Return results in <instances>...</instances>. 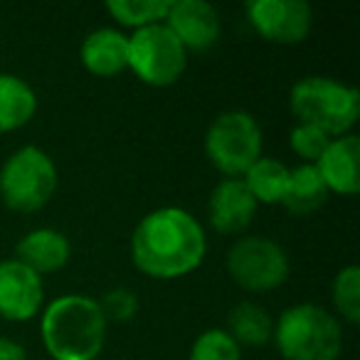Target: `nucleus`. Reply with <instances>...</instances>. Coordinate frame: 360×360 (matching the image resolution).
Returning a JSON list of instances; mask_svg holds the SVG:
<instances>
[{
    "label": "nucleus",
    "instance_id": "ddd939ff",
    "mask_svg": "<svg viewBox=\"0 0 360 360\" xmlns=\"http://www.w3.org/2000/svg\"><path fill=\"white\" fill-rule=\"evenodd\" d=\"M358 158L360 139L355 134H345L330 141L323 155L314 163L328 193H338V195H355L358 193Z\"/></svg>",
    "mask_w": 360,
    "mask_h": 360
},
{
    "label": "nucleus",
    "instance_id": "f3484780",
    "mask_svg": "<svg viewBox=\"0 0 360 360\" xmlns=\"http://www.w3.org/2000/svg\"><path fill=\"white\" fill-rule=\"evenodd\" d=\"M326 200H328V188H326L316 165L304 163L299 168L289 170L286 191L284 198H281V205L286 210L294 212V215H311V212L321 210Z\"/></svg>",
    "mask_w": 360,
    "mask_h": 360
},
{
    "label": "nucleus",
    "instance_id": "a211bd4d",
    "mask_svg": "<svg viewBox=\"0 0 360 360\" xmlns=\"http://www.w3.org/2000/svg\"><path fill=\"white\" fill-rule=\"evenodd\" d=\"M227 333L242 345H264L274 335V321L259 304L242 301L230 311V330Z\"/></svg>",
    "mask_w": 360,
    "mask_h": 360
},
{
    "label": "nucleus",
    "instance_id": "f03ea898",
    "mask_svg": "<svg viewBox=\"0 0 360 360\" xmlns=\"http://www.w3.org/2000/svg\"><path fill=\"white\" fill-rule=\"evenodd\" d=\"M42 343L55 360H94L106 340L99 301L67 294L50 301L42 314Z\"/></svg>",
    "mask_w": 360,
    "mask_h": 360
},
{
    "label": "nucleus",
    "instance_id": "0eeeda50",
    "mask_svg": "<svg viewBox=\"0 0 360 360\" xmlns=\"http://www.w3.org/2000/svg\"><path fill=\"white\" fill-rule=\"evenodd\" d=\"M188 52L165 22L136 30L129 37V70L148 86H170L183 77Z\"/></svg>",
    "mask_w": 360,
    "mask_h": 360
},
{
    "label": "nucleus",
    "instance_id": "dca6fc26",
    "mask_svg": "<svg viewBox=\"0 0 360 360\" xmlns=\"http://www.w3.org/2000/svg\"><path fill=\"white\" fill-rule=\"evenodd\" d=\"M37 96L25 79L0 72V134H11L32 121Z\"/></svg>",
    "mask_w": 360,
    "mask_h": 360
},
{
    "label": "nucleus",
    "instance_id": "423d86ee",
    "mask_svg": "<svg viewBox=\"0 0 360 360\" xmlns=\"http://www.w3.org/2000/svg\"><path fill=\"white\" fill-rule=\"evenodd\" d=\"M205 153L227 178L245 175L262 158V129L247 111H225L205 134Z\"/></svg>",
    "mask_w": 360,
    "mask_h": 360
},
{
    "label": "nucleus",
    "instance_id": "412c9836",
    "mask_svg": "<svg viewBox=\"0 0 360 360\" xmlns=\"http://www.w3.org/2000/svg\"><path fill=\"white\" fill-rule=\"evenodd\" d=\"M333 306L348 323H358L360 321V269L355 264L345 266L335 274L333 279Z\"/></svg>",
    "mask_w": 360,
    "mask_h": 360
},
{
    "label": "nucleus",
    "instance_id": "20e7f679",
    "mask_svg": "<svg viewBox=\"0 0 360 360\" xmlns=\"http://www.w3.org/2000/svg\"><path fill=\"white\" fill-rule=\"evenodd\" d=\"M271 340L284 360H338L343 350L340 321L316 304L286 309L274 323Z\"/></svg>",
    "mask_w": 360,
    "mask_h": 360
},
{
    "label": "nucleus",
    "instance_id": "5701e85b",
    "mask_svg": "<svg viewBox=\"0 0 360 360\" xmlns=\"http://www.w3.org/2000/svg\"><path fill=\"white\" fill-rule=\"evenodd\" d=\"M333 139L319 131L316 126H309V124H299L289 136V143H291V150H294L299 158H304L306 163L314 165L316 160L323 155V150L328 148V143Z\"/></svg>",
    "mask_w": 360,
    "mask_h": 360
},
{
    "label": "nucleus",
    "instance_id": "b1692460",
    "mask_svg": "<svg viewBox=\"0 0 360 360\" xmlns=\"http://www.w3.org/2000/svg\"><path fill=\"white\" fill-rule=\"evenodd\" d=\"M99 309H101V314H104L106 323H109V321L124 323V321L134 319L136 311H139V296H136V291L119 286V289L106 291L104 299L99 301Z\"/></svg>",
    "mask_w": 360,
    "mask_h": 360
},
{
    "label": "nucleus",
    "instance_id": "f8f14e48",
    "mask_svg": "<svg viewBox=\"0 0 360 360\" xmlns=\"http://www.w3.org/2000/svg\"><path fill=\"white\" fill-rule=\"evenodd\" d=\"M257 200L247 191L242 178H225L215 186L207 202L210 225L220 235H240L250 227L252 217L257 215Z\"/></svg>",
    "mask_w": 360,
    "mask_h": 360
},
{
    "label": "nucleus",
    "instance_id": "4be33fe9",
    "mask_svg": "<svg viewBox=\"0 0 360 360\" xmlns=\"http://www.w3.org/2000/svg\"><path fill=\"white\" fill-rule=\"evenodd\" d=\"M191 360H242V348L227 330L210 328L195 338Z\"/></svg>",
    "mask_w": 360,
    "mask_h": 360
},
{
    "label": "nucleus",
    "instance_id": "6ab92c4d",
    "mask_svg": "<svg viewBox=\"0 0 360 360\" xmlns=\"http://www.w3.org/2000/svg\"><path fill=\"white\" fill-rule=\"evenodd\" d=\"M245 186L257 200V205H276L281 202L289 180V168L274 158H259L245 173Z\"/></svg>",
    "mask_w": 360,
    "mask_h": 360
},
{
    "label": "nucleus",
    "instance_id": "4468645a",
    "mask_svg": "<svg viewBox=\"0 0 360 360\" xmlns=\"http://www.w3.org/2000/svg\"><path fill=\"white\" fill-rule=\"evenodd\" d=\"M70 240L52 227H40V230L27 232L15 247V259L35 271L37 276L60 271L70 262Z\"/></svg>",
    "mask_w": 360,
    "mask_h": 360
},
{
    "label": "nucleus",
    "instance_id": "2eb2a0df",
    "mask_svg": "<svg viewBox=\"0 0 360 360\" xmlns=\"http://www.w3.org/2000/svg\"><path fill=\"white\" fill-rule=\"evenodd\" d=\"M79 57L91 75L116 77L129 70V37L111 27H101L86 35Z\"/></svg>",
    "mask_w": 360,
    "mask_h": 360
},
{
    "label": "nucleus",
    "instance_id": "9d476101",
    "mask_svg": "<svg viewBox=\"0 0 360 360\" xmlns=\"http://www.w3.org/2000/svg\"><path fill=\"white\" fill-rule=\"evenodd\" d=\"M45 301L42 276L18 259L0 262V319L30 321L40 314Z\"/></svg>",
    "mask_w": 360,
    "mask_h": 360
},
{
    "label": "nucleus",
    "instance_id": "1a4fd4ad",
    "mask_svg": "<svg viewBox=\"0 0 360 360\" xmlns=\"http://www.w3.org/2000/svg\"><path fill=\"white\" fill-rule=\"evenodd\" d=\"M245 11L257 35L274 45H299L314 25V11L304 0H252Z\"/></svg>",
    "mask_w": 360,
    "mask_h": 360
},
{
    "label": "nucleus",
    "instance_id": "f257e3e1",
    "mask_svg": "<svg viewBox=\"0 0 360 360\" xmlns=\"http://www.w3.org/2000/svg\"><path fill=\"white\" fill-rule=\"evenodd\" d=\"M207 237L202 225L180 207H158L136 225L131 259L150 279H178L202 264Z\"/></svg>",
    "mask_w": 360,
    "mask_h": 360
},
{
    "label": "nucleus",
    "instance_id": "7ed1b4c3",
    "mask_svg": "<svg viewBox=\"0 0 360 360\" xmlns=\"http://www.w3.org/2000/svg\"><path fill=\"white\" fill-rule=\"evenodd\" d=\"M289 106L299 124L316 126L328 139H340L358 124L360 94L333 77H304L291 86Z\"/></svg>",
    "mask_w": 360,
    "mask_h": 360
},
{
    "label": "nucleus",
    "instance_id": "6e6552de",
    "mask_svg": "<svg viewBox=\"0 0 360 360\" xmlns=\"http://www.w3.org/2000/svg\"><path fill=\"white\" fill-rule=\"evenodd\" d=\"M227 271L247 291H271L289 279V257L269 237H242L227 252Z\"/></svg>",
    "mask_w": 360,
    "mask_h": 360
},
{
    "label": "nucleus",
    "instance_id": "aec40b11",
    "mask_svg": "<svg viewBox=\"0 0 360 360\" xmlns=\"http://www.w3.org/2000/svg\"><path fill=\"white\" fill-rule=\"evenodd\" d=\"M168 0H111V3H106V11L119 25L136 27V30L163 22L168 15Z\"/></svg>",
    "mask_w": 360,
    "mask_h": 360
},
{
    "label": "nucleus",
    "instance_id": "393cba45",
    "mask_svg": "<svg viewBox=\"0 0 360 360\" xmlns=\"http://www.w3.org/2000/svg\"><path fill=\"white\" fill-rule=\"evenodd\" d=\"M0 360H27V353L15 340L0 338Z\"/></svg>",
    "mask_w": 360,
    "mask_h": 360
},
{
    "label": "nucleus",
    "instance_id": "39448f33",
    "mask_svg": "<svg viewBox=\"0 0 360 360\" xmlns=\"http://www.w3.org/2000/svg\"><path fill=\"white\" fill-rule=\"evenodd\" d=\"M57 191V168L37 146H22L0 168V200L15 212H37Z\"/></svg>",
    "mask_w": 360,
    "mask_h": 360
},
{
    "label": "nucleus",
    "instance_id": "9b49d317",
    "mask_svg": "<svg viewBox=\"0 0 360 360\" xmlns=\"http://www.w3.org/2000/svg\"><path fill=\"white\" fill-rule=\"evenodd\" d=\"M165 27L178 42L193 52H205L220 40L222 22L217 11L205 0H175L170 3Z\"/></svg>",
    "mask_w": 360,
    "mask_h": 360
}]
</instances>
